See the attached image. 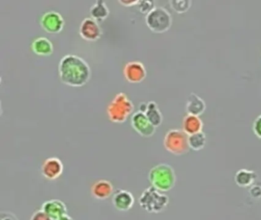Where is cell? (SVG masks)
I'll use <instances>...</instances> for the list:
<instances>
[{
    "label": "cell",
    "mask_w": 261,
    "mask_h": 220,
    "mask_svg": "<svg viewBox=\"0 0 261 220\" xmlns=\"http://www.w3.org/2000/svg\"><path fill=\"white\" fill-rule=\"evenodd\" d=\"M139 204L149 213H160L167 207L169 198L161 191L151 186L144 189L139 197Z\"/></svg>",
    "instance_id": "obj_4"
},
{
    "label": "cell",
    "mask_w": 261,
    "mask_h": 220,
    "mask_svg": "<svg viewBox=\"0 0 261 220\" xmlns=\"http://www.w3.org/2000/svg\"><path fill=\"white\" fill-rule=\"evenodd\" d=\"M189 148L194 151H200L203 149L206 145V135L203 131L195 133L189 135L188 139Z\"/></svg>",
    "instance_id": "obj_21"
},
{
    "label": "cell",
    "mask_w": 261,
    "mask_h": 220,
    "mask_svg": "<svg viewBox=\"0 0 261 220\" xmlns=\"http://www.w3.org/2000/svg\"><path fill=\"white\" fill-rule=\"evenodd\" d=\"M64 171V165L62 160L57 157H51L43 162L41 168L42 174L45 178L54 180L60 177Z\"/></svg>",
    "instance_id": "obj_11"
},
{
    "label": "cell",
    "mask_w": 261,
    "mask_h": 220,
    "mask_svg": "<svg viewBox=\"0 0 261 220\" xmlns=\"http://www.w3.org/2000/svg\"><path fill=\"white\" fill-rule=\"evenodd\" d=\"M91 195L99 200H106L109 198L114 192V186L111 182L108 180H97L91 186Z\"/></svg>",
    "instance_id": "obj_14"
},
{
    "label": "cell",
    "mask_w": 261,
    "mask_h": 220,
    "mask_svg": "<svg viewBox=\"0 0 261 220\" xmlns=\"http://www.w3.org/2000/svg\"><path fill=\"white\" fill-rule=\"evenodd\" d=\"M134 113V103L123 92L116 94L107 108L108 118L114 123H123Z\"/></svg>",
    "instance_id": "obj_3"
},
{
    "label": "cell",
    "mask_w": 261,
    "mask_h": 220,
    "mask_svg": "<svg viewBox=\"0 0 261 220\" xmlns=\"http://www.w3.org/2000/svg\"><path fill=\"white\" fill-rule=\"evenodd\" d=\"M250 195L253 198L259 199L261 197V186L260 185H253L250 189Z\"/></svg>",
    "instance_id": "obj_26"
},
{
    "label": "cell",
    "mask_w": 261,
    "mask_h": 220,
    "mask_svg": "<svg viewBox=\"0 0 261 220\" xmlns=\"http://www.w3.org/2000/svg\"><path fill=\"white\" fill-rule=\"evenodd\" d=\"M119 3L124 6H137L139 0H119Z\"/></svg>",
    "instance_id": "obj_28"
},
{
    "label": "cell",
    "mask_w": 261,
    "mask_h": 220,
    "mask_svg": "<svg viewBox=\"0 0 261 220\" xmlns=\"http://www.w3.org/2000/svg\"><path fill=\"white\" fill-rule=\"evenodd\" d=\"M171 7L177 13H185L190 9L192 1L190 0H171L169 2Z\"/></svg>",
    "instance_id": "obj_22"
},
{
    "label": "cell",
    "mask_w": 261,
    "mask_h": 220,
    "mask_svg": "<svg viewBox=\"0 0 261 220\" xmlns=\"http://www.w3.org/2000/svg\"><path fill=\"white\" fill-rule=\"evenodd\" d=\"M123 75L128 82L138 84L144 80L147 71L143 63L139 61H132L125 64Z\"/></svg>",
    "instance_id": "obj_9"
},
{
    "label": "cell",
    "mask_w": 261,
    "mask_h": 220,
    "mask_svg": "<svg viewBox=\"0 0 261 220\" xmlns=\"http://www.w3.org/2000/svg\"><path fill=\"white\" fill-rule=\"evenodd\" d=\"M58 220H74V218H72V217L70 216V215H68V214L67 215H64V216H62V218H59V219Z\"/></svg>",
    "instance_id": "obj_29"
},
{
    "label": "cell",
    "mask_w": 261,
    "mask_h": 220,
    "mask_svg": "<svg viewBox=\"0 0 261 220\" xmlns=\"http://www.w3.org/2000/svg\"><path fill=\"white\" fill-rule=\"evenodd\" d=\"M32 50L39 56H48L53 53L54 47L53 43L45 37H39L32 43Z\"/></svg>",
    "instance_id": "obj_17"
},
{
    "label": "cell",
    "mask_w": 261,
    "mask_h": 220,
    "mask_svg": "<svg viewBox=\"0 0 261 220\" xmlns=\"http://www.w3.org/2000/svg\"><path fill=\"white\" fill-rule=\"evenodd\" d=\"M30 220H53L46 212H44L42 209L33 212Z\"/></svg>",
    "instance_id": "obj_24"
},
{
    "label": "cell",
    "mask_w": 261,
    "mask_h": 220,
    "mask_svg": "<svg viewBox=\"0 0 261 220\" xmlns=\"http://www.w3.org/2000/svg\"><path fill=\"white\" fill-rule=\"evenodd\" d=\"M203 122L199 116L187 114L182 120V130L188 135L202 131Z\"/></svg>",
    "instance_id": "obj_16"
},
{
    "label": "cell",
    "mask_w": 261,
    "mask_h": 220,
    "mask_svg": "<svg viewBox=\"0 0 261 220\" xmlns=\"http://www.w3.org/2000/svg\"><path fill=\"white\" fill-rule=\"evenodd\" d=\"M189 135L178 128H172L169 130L165 134L163 139V145L165 149L171 154L180 156L189 153Z\"/></svg>",
    "instance_id": "obj_5"
},
{
    "label": "cell",
    "mask_w": 261,
    "mask_h": 220,
    "mask_svg": "<svg viewBox=\"0 0 261 220\" xmlns=\"http://www.w3.org/2000/svg\"><path fill=\"white\" fill-rule=\"evenodd\" d=\"M131 125L140 135L145 138L153 135L156 129V127L151 123L146 114L140 110L134 112L131 116Z\"/></svg>",
    "instance_id": "obj_7"
},
{
    "label": "cell",
    "mask_w": 261,
    "mask_h": 220,
    "mask_svg": "<svg viewBox=\"0 0 261 220\" xmlns=\"http://www.w3.org/2000/svg\"><path fill=\"white\" fill-rule=\"evenodd\" d=\"M256 173L251 170L240 169L234 176V181L241 187L252 186L256 180Z\"/></svg>",
    "instance_id": "obj_18"
},
{
    "label": "cell",
    "mask_w": 261,
    "mask_h": 220,
    "mask_svg": "<svg viewBox=\"0 0 261 220\" xmlns=\"http://www.w3.org/2000/svg\"><path fill=\"white\" fill-rule=\"evenodd\" d=\"M206 104L202 98L195 93H191L186 102V109L187 114L199 116L205 111Z\"/></svg>",
    "instance_id": "obj_15"
},
{
    "label": "cell",
    "mask_w": 261,
    "mask_h": 220,
    "mask_svg": "<svg viewBox=\"0 0 261 220\" xmlns=\"http://www.w3.org/2000/svg\"><path fill=\"white\" fill-rule=\"evenodd\" d=\"M79 34L86 41H97L101 37L102 29L98 21L91 17H87L81 23Z\"/></svg>",
    "instance_id": "obj_10"
},
{
    "label": "cell",
    "mask_w": 261,
    "mask_h": 220,
    "mask_svg": "<svg viewBox=\"0 0 261 220\" xmlns=\"http://www.w3.org/2000/svg\"><path fill=\"white\" fill-rule=\"evenodd\" d=\"M42 209L53 220H58L68 214V208L62 200L58 199L47 200L42 205Z\"/></svg>",
    "instance_id": "obj_12"
},
{
    "label": "cell",
    "mask_w": 261,
    "mask_h": 220,
    "mask_svg": "<svg viewBox=\"0 0 261 220\" xmlns=\"http://www.w3.org/2000/svg\"><path fill=\"white\" fill-rule=\"evenodd\" d=\"M90 14H91V18L99 22V21H103L108 18L110 11L105 1L97 0L91 6V9H90Z\"/></svg>",
    "instance_id": "obj_20"
},
{
    "label": "cell",
    "mask_w": 261,
    "mask_h": 220,
    "mask_svg": "<svg viewBox=\"0 0 261 220\" xmlns=\"http://www.w3.org/2000/svg\"><path fill=\"white\" fill-rule=\"evenodd\" d=\"M0 220H19L14 213L2 211L0 213Z\"/></svg>",
    "instance_id": "obj_27"
},
{
    "label": "cell",
    "mask_w": 261,
    "mask_h": 220,
    "mask_svg": "<svg viewBox=\"0 0 261 220\" xmlns=\"http://www.w3.org/2000/svg\"><path fill=\"white\" fill-rule=\"evenodd\" d=\"M147 27L155 33L167 32L172 24L170 12L162 6H155L145 17Z\"/></svg>",
    "instance_id": "obj_6"
},
{
    "label": "cell",
    "mask_w": 261,
    "mask_h": 220,
    "mask_svg": "<svg viewBox=\"0 0 261 220\" xmlns=\"http://www.w3.org/2000/svg\"><path fill=\"white\" fill-rule=\"evenodd\" d=\"M137 6H138L139 10L142 13H145L146 15L155 7V5H154V2L144 0V1H139Z\"/></svg>",
    "instance_id": "obj_23"
},
{
    "label": "cell",
    "mask_w": 261,
    "mask_h": 220,
    "mask_svg": "<svg viewBox=\"0 0 261 220\" xmlns=\"http://www.w3.org/2000/svg\"><path fill=\"white\" fill-rule=\"evenodd\" d=\"M61 80L70 87H83L91 76V67L79 55L68 53L61 58L59 64Z\"/></svg>",
    "instance_id": "obj_1"
},
{
    "label": "cell",
    "mask_w": 261,
    "mask_h": 220,
    "mask_svg": "<svg viewBox=\"0 0 261 220\" xmlns=\"http://www.w3.org/2000/svg\"><path fill=\"white\" fill-rule=\"evenodd\" d=\"M151 184L161 192H168L175 186L176 175L175 170L168 163H162L151 168L148 174Z\"/></svg>",
    "instance_id": "obj_2"
},
{
    "label": "cell",
    "mask_w": 261,
    "mask_h": 220,
    "mask_svg": "<svg viewBox=\"0 0 261 220\" xmlns=\"http://www.w3.org/2000/svg\"><path fill=\"white\" fill-rule=\"evenodd\" d=\"M143 113L147 116L148 119L155 127L160 126L163 122V114L156 102L149 101L146 105V110Z\"/></svg>",
    "instance_id": "obj_19"
},
{
    "label": "cell",
    "mask_w": 261,
    "mask_h": 220,
    "mask_svg": "<svg viewBox=\"0 0 261 220\" xmlns=\"http://www.w3.org/2000/svg\"><path fill=\"white\" fill-rule=\"evenodd\" d=\"M112 203L116 209L126 212L132 209L134 204V197L129 191L119 189L113 195Z\"/></svg>",
    "instance_id": "obj_13"
},
{
    "label": "cell",
    "mask_w": 261,
    "mask_h": 220,
    "mask_svg": "<svg viewBox=\"0 0 261 220\" xmlns=\"http://www.w3.org/2000/svg\"><path fill=\"white\" fill-rule=\"evenodd\" d=\"M40 24L42 29L48 33H59L65 25V20L59 12L50 10L42 15Z\"/></svg>",
    "instance_id": "obj_8"
},
{
    "label": "cell",
    "mask_w": 261,
    "mask_h": 220,
    "mask_svg": "<svg viewBox=\"0 0 261 220\" xmlns=\"http://www.w3.org/2000/svg\"><path fill=\"white\" fill-rule=\"evenodd\" d=\"M253 131L256 137L261 139V114L256 116L253 122Z\"/></svg>",
    "instance_id": "obj_25"
}]
</instances>
